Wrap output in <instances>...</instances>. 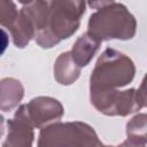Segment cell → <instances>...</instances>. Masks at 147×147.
<instances>
[{"instance_id":"13","label":"cell","mask_w":147,"mask_h":147,"mask_svg":"<svg viewBox=\"0 0 147 147\" xmlns=\"http://www.w3.org/2000/svg\"><path fill=\"white\" fill-rule=\"evenodd\" d=\"M18 15V9L15 2L0 0V24L7 29L11 26Z\"/></svg>"},{"instance_id":"1","label":"cell","mask_w":147,"mask_h":147,"mask_svg":"<svg viewBox=\"0 0 147 147\" xmlns=\"http://www.w3.org/2000/svg\"><path fill=\"white\" fill-rule=\"evenodd\" d=\"M88 5L96 10L88 18L87 33L100 42L111 39L129 40L136 36L137 21L123 3L92 1Z\"/></svg>"},{"instance_id":"2","label":"cell","mask_w":147,"mask_h":147,"mask_svg":"<svg viewBox=\"0 0 147 147\" xmlns=\"http://www.w3.org/2000/svg\"><path fill=\"white\" fill-rule=\"evenodd\" d=\"M85 10L86 3L80 0L48 1L46 29L33 39L41 48H52L78 30Z\"/></svg>"},{"instance_id":"11","label":"cell","mask_w":147,"mask_h":147,"mask_svg":"<svg viewBox=\"0 0 147 147\" xmlns=\"http://www.w3.org/2000/svg\"><path fill=\"white\" fill-rule=\"evenodd\" d=\"M13 38V42L17 48H24L34 37V29L28 13L21 8L15 22L8 29Z\"/></svg>"},{"instance_id":"6","label":"cell","mask_w":147,"mask_h":147,"mask_svg":"<svg viewBox=\"0 0 147 147\" xmlns=\"http://www.w3.org/2000/svg\"><path fill=\"white\" fill-rule=\"evenodd\" d=\"M25 107L32 126L40 130L60 122L64 114L62 103L51 96L33 98L25 105Z\"/></svg>"},{"instance_id":"3","label":"cell","mask_w":147,"mask_h":147,"mask_svg":"<svg viewBox=\"0 0 147 147\" xmlns=\"http://www.w3.org/2000/svg\"><path fill=\"white\" fill-rule=\"evenodd\" d=\"M136 75L133 61L124 53L106 48L99 56L90 77V92L118 90L129 85Z\"/></svg>"},{"instance_id":"17","label":"cell","mask_w":147,"mask_h":147,"mask_svg":"<svg viewBox=\"0 0 147 147\" xmlns=\"http://www.w3.org/2000/svg\"><path fill=\"white\" fill-rule=\"evenodd\" d=\"M101 147H115V146H103V145H102ZM117 147H118V146H117Z\"/></svg>"},{"instance_id":"9","label":"cell","mask_w":147,"mask_h":147,"mask_svg":"<svg viewBox=\"0 0 147 147\" xmlns=\"http://www.w3.org/2000/svg\"><path fill=\"white\" fill-rule=\"evenodd\" d=\"M24 96V87L18 79L7 77L0 80V110L10 111Z\"/></svg>"},{"instance_id":"15","label":"cell","mask_w":147,"mask_h":147,"mask_svg":"<svg viewBox=\"0 0 147 147\" xmlns=\"http://www.w3.org/2000/svg\"><path fill=\"white\" fill-rule=\"evenodd\" d=\"M118 147H146V145H138V144L131 142V141H129V140H125V141H123Z\"/></svg>"},{"instance_id":"16","label":"cell","mask_w":147,"mask_h":147,"mask_svg":"<svg viewBox=\"0 0 147 147\" xmlns=\"http://www.w3.org/2000/svg\"><path fill=\"white\" fill-rule=\"evenodd\" d=\"M3 131H5V118H3V116L0 114V138H1L2 134H3Z\"/></svg>"},{"instance_id":"7","label":"cell","mask_w":147,"mask_h":147,"mask_svg":"<svg viewBox=\"0 0 147 147\" xmlns=\"http://www.w3.org/2000/svg\"><path fill=\"white\" fill-rule=\"evenodd\" d=\"M8 133L2 147H32L34 140V127L32 126L25 105H21L14 117L7 122Z\"/></svg>"},{"instance_id":"4","label":"cell","mask_w":147,"mask_h":147,"mask_svg":"<svg viewBox=\"0 0 147 147\" xmlns=\"http://www.w3.org/2000/svg\"><path fill=\"white\" fill-rule=\"evenodd\" d=\"M94 129L87 123L57 122L40 130L37 147H101Z\"/></svg>"},{"instance_id":"5","label":"cell","mask_w":147,"mask_h":147,"mask_svg":"<svg viewBox=\"0 0 147 147\" xmlns=\"http://www.w3.org/2000/svg\"><path fill=\"white\" fill-rule=\"evenodd\" d=\"M90 100L93 107L106 116H127L146 106L145 82L140 87L124 91L107 90L90 92Z\"/></svg>"},{"instance_id":"14","label":"cell","mask_w":147,"mask_h":147,"mask_svg":"<svg viewBox=\"0 0 147 147\" xmlns=\"http://www.w3.org/2000/svg\"><path fill=\"white\" fill-rule=\"evenodd\" d=\"M8 44H9V36H8V33L3 29L0 28V56L7 49Z\"/></svg>"},{"instance_id":"8","label":"cell","mask_w":147,"mask_h":147,"mask_svg":"<svg viewBox=\"0 0 147 147\" xmlns=\"http://www.w3.org/2000/svg\"><path fill=\"white\" fill-rule=\"evenodd\" d=\"M100 45L101 42L99 40H96L87 32H85L75 41L70 51L71 57L75 61V63L82 69L92 61V59L99 51Z\"/></svg>"},{"instance_id":"12","label":"cell","mask_w":147,"mask_h":147,"mask_svg":"<svg viewBox=\"0 0 147 147\" xmlns=\"http://www.w3.org/2000/svg\"><path fill=\"white\" fill-rule=\"evenodd\" d=\"M126 136L129 141L146 145L147 142V115L145 113L137 114L126 124Z\"/></svg>"},{"instance_id":"10","label":"cell","mask_w":147,"mask_h":147,"mask_svg":"<svg viewBox=\"0 0 147 147\" xmlns=\"http://www.w3.org/2000/svg\"><path fill=\"white\" fill-rule=\"evenodd\" d=\"M80 75V68L75 63L70 52L61 53L54 63V78L61 85L74 84Z\"/></svg>"}]
</instances>
